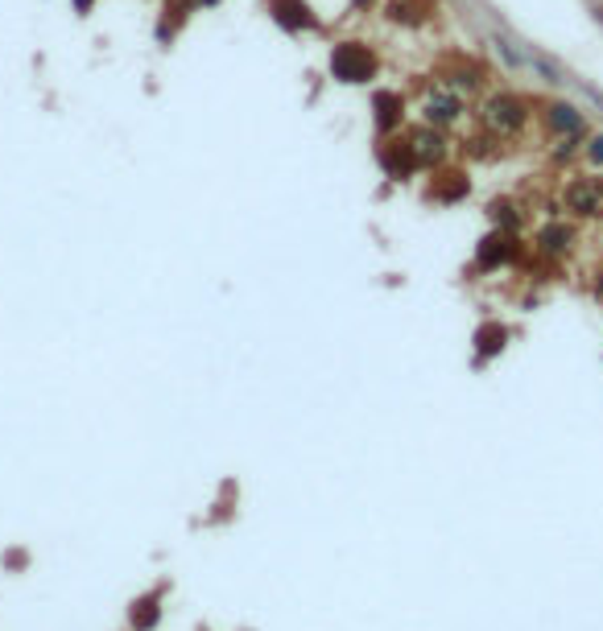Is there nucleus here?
I'll return each mask as SVG.
<instances>
[{
  "label": "nucleus",
  "instance_id": "obj_5",
  "mask_svg": "<svg viewBox=\"0 0 603 631\" xmlns=\"http://www.w3.org/2000/svg\"><path fill=\"white\" fill-rule=\"evenodd\" d=\"M410 149H413V157H418V166H435L438 157H442V136H438L435 129H418L410 136Z\"/></svg>",
  "mask_w": 603,
  "mask_h": 631
},
{
  "label": "nucleus",
  "instance_id": "obj_10",
  "mask_svg": "<svg viewBox=\"0 0 603 631\" xmlns=\"http://www.w3.org/2000/svg\"><path fill=\"white\" fill-rule=\"evenodd\" d=\"M397 120H401V99L388 96V91H380V96H376V124L388 132Z\"/></svg>",
  "mask_w": 603,
  "mask_h": 631
},
{
  "label": "nucleus",
  "instance_id": "obj_3",
  "mask_svg": "<svg viewBox=\"0 0 603 631\" xmlns=\"http://www.w3.org/2000/svg\"><path fill=\"white\" fill-rule=\"evenodd\" d=\"M517 256V239H513V231H492V236L480 244V269H496V264H508Z\"/></svg>",
  "mask_w": 603,
  "mask_h": 631
},
{
  "label": "nucleus",
  "instance_id": "obj_14",
  "mask_svg": "<svg viewBox=\"0 0 603 631\" xmlns=\"http://www.w3.org/2000/svg\"><path fill=\"white\" fill-rule=\"evenodd\" d=\"M591 157H595V161H603V136H595V141H591Z\"/></svg>",
  "mask_w": 603,
  "mask_h": 631
},
{
  "label": "nucleus",
  "instance_id": "obj_7",
  "mask_svg": "<svg viewBox=\"0 0 603 631\" xmlns=\"http://www.w3.org/2000/svg\"><path fill=\"white\" fill-rule=\"evenodd\" d=\"M273 17H278L286 29H302V25H310V9H306L302 0H273Z\"/></svg>",
  "mask_w": 603,
  "mask_h": 631
},
{
  "label": "nucleus",
  "instance_id": "obj_6",
  "mask_svg": "<svg viewBox=\"0 0 603 631\" xmlns=\"http://www.w3.org/2000/svg\"><path fill=\"white\" fill-rule=\"evenodd\" d=\"M508 343V331L500 326V322H483L480 331H475V351H480V359H492L500 355Z\"/></svg>",
  "mask_w": 603,
  "mask_h": 631
},
{
  "label": "nucleus",
  "instance_id": "obj_15",
  "mask_svg": "<svg viewBox=\"0 0 603 631\" xmlns=\"http://www.w3.org/2000/svg\"><path fill=\"white\" fill-rule=\"evenodd\" d=\"M599 293H603V273H599Z\"/></svg>",
  "mask_w": 603,
  "mask_h": 631
},
{
  "label": "nucleus",
  "instance_id": "obj_11",
  "mask_svg": "<svg viewBox=\"0 0 603 631\" xmlns=\"http://www.w3.org/2000/svg\"><path fill=\"white\" fill-rule=\"evenodd\" d=\"M550 124H554L558 132H570V136H575V132H583L579 112H575V107H567V104H554V107H550Z\"/></svg>",
  "mask_w": 603,
  "mask_h": 631
},
{
  "label": "nucleus",
  "instance_id": "obj_13",
  "mask_svg": "<svg viewBox=\"0 0 603 631\" xmlns=\"http://www.w3.org/2000/svg\"><path fill=\"white\" fill-rule=\"evenodd\" d=\"M567 244H570L567 227H545V231H542V248L545 252H567Z\"/></svg>",
  "mask_w": 603,
  "mask_h": 631
},
{
  "label": "nucleus",
  "instance_id": "obj_4",
  "mask_svg": "<svg viewBox=\"0 0 603 631\" xmlns=\"http://www.w3.org/2000/svg\"><path fill=\"white\" fill-rule=\"evenodd\" d=\"M380 166H385L388 178H405V174L418 166V157H413L410 141H388V144H380Z\"/></svg>",
  "mask_w": 603,
  "mask_h": 631
},
{
  "label": "nucleus",
  "instance_id": "obj_8",
  "mask_svg": "<svg viewBox=\"0 0 603 631\" xmlns=\"http://www.w3.org/2000/svg\"><path fill=\"white\" fill-rule=\"evenodd\" d=\"M567 199H570V206H575V211H583V214L599 211V186H587V182H579V186H570V191H567Z\"/></svg>",
  "mask_w": 603,
  "mask_h": 631
},
{
  "label": "nucleus",
  "instance_id": "obj_9",
  "mask_svg": "<svg viewBox=\"0 0 603 631\" xmlns=\"http://www.w3.org/2000/svg\"><path fill=\"white\" fill-rule=\"evenodd\" d=\"M157 619H161V607H157V595L141 598V603L133 607V627H137V631H153V627H157Z\"/></svg>",
  "mask_w": 603,
  "mask_h": 631
},
{
  "label": "nucleus",
  "instance_id": "obj_1",
  "mask_svg": "<svg viewBox=\"0 0 603 631\" xmlns=\"http://www.w3.org/2000/svg\"><path fill=\"white\" fill-rule=\"evenodd\" d=\"M372 71H376L372 50L356 46V42H348V46H339L335 54H331V74H335L339 83H368Z\"/></svg>",
  "mask_w": 603,
  "mask_h": 631
},
{
  "label": "nucleus",
  "instance_id": "obj_2",
  "mask_svg": "<svg viewBox=\"0 0 603 631\" xmlns=\"http://www.w3.org/2000/svg\"><path fill=\"white\" fill-rule=\"evenodd\" d=\"M483 120H488V129L496 136H508V132H517L525 124V104L513 96H492L483 104Z\"/></svg>",
  "mask_w": 603,
  "mask_h": 631
},
{
  "label": "nucleus",
  "instance_id": "obj_12",
  "mask_svg": "<svg viewBox=\"0 0 603 631\" xmlns=\"http://www.w3.org/2000/svg\"><path fill=\"white\" fill-rule=\"evenodd\" d=\"M458 116V99L455 96H438L430 99V120H438V124H447V120Z\"/></svg>",
  "mask_w": 603,
  "mask_h": 631
}]
</instances>
